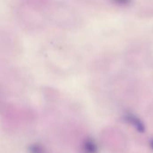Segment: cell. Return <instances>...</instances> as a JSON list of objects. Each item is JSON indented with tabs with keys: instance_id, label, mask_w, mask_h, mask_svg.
<instances>
[{
	"instance_id": "6da1fadb",
	"label": "cell",
	"mask_w": 153,
	"mask_h": 153,
	"mask_svg": "<svg viewBox=\"0 0 153 153\" xmlns=\"http://www.w3.org/2000/svg\"><path fill=\"white\" fill-rule=\"evenodd\" d=\"M124 119L127 124H129L131 126H133L137 132H139L141 134H143L145 132L146 128H145L144 123L142 121V119L140 117H138L134 114L127 113L124 116Z\"/></svg>"
},
{
	"instance_id": "3957f363",
	"label": "cell",
	"mask_w": 153,
	"mask_h": 153,
	"mask_svg": "<svg viewBox=\"0 0 153 153\" xmlns=\"http://www.w3.org/2000/svg\"><path fill=\"white\" fill-rule=\"evenodd\" d=\"M150 146H151V148L153 150V139H152L151 142H150Z\"/></svg>"
},
{
	"instance_id": "7a4b0ae2",
	"label": "cell",
	"mask_w": 153,
	"mask_h": 153,
	"mask_svg": "<svg viewBox=\"0 0 153 153\" xmlns=\"http://www.w3.org/2000/svg\"><path fill=\"white\" fill-rule=\"evenodd\" d=\"M83 152L84 153H97L98 152V146L96 143L92 139H87L84 141L83 145Z\"/></svg>"
}]
</instances>
